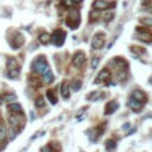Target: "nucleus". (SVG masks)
Masks as SVG:
<instances>
[{
  "instance_id": "nucleus-1",
  "label": "nucleus",
  "mask_w": 152,
  "mask_h": 152,
  "mask_svg": "<svg viewBox=\"0 0 152 152\" xmlns=\"http://www.w3.org/2000/svg\"><path fill=\"white\" fill-rule=\"evenodd\" d=\"M80 21H81V17H80V11L77 9H73L70 12H69V16L66 20V24L68 27H70L71 30H75L80 25Z\"/></svg>"
},
{
  "instance_id": "nucleus-2",
  "label": "nucleus",
  "mask_w": 152,
  "mask_h": 152,
  "mask_svg": "<svg viewBox=\"0 0 152 152\" xmlns=\"http://www.w3.org/2000/svg\"><path fill=\"white\" fill-rule=\"evenodd\" d=\"M32 69L35 71H37L38 74H41V75H43L44 73L50 70L49 64L46 62V59L44 58V56H39L37 59H35V62L32 63Z\"/></svg>"
},
{
  "instance_id": "nucleus-3",
  "label": "nucleus",
  "mask_w": 152,
  "mask_h": 152,
  "mask_svg": "<svg viewBox=\"0 0 152 152\" xmlns=\"http://www.w3.org/2000/svg\"><path fill=\"white\" fill-rule=\"evenodd\" d=\"M51 41H52V44H55L56 46H62L66 41V32L62 31V30H56L52 34Z\"/></svg>"
},
{
  "instance_id": "nucleus-4",
  "label": "nucleus",
  "mask_w": 152,
  "mask_h": 152,
  "mask_svg": "<svg viewBox=\"0 0 152 152\" xmlns=\"http://www.w3.org/2000/svg\"><path fill=\"white\" fill-rule=\"evenodd\" d=\"M9 120H10V123L12 124V126H14V127L19 126V128H21L23 125H24L25 116H24L23 112H21V113H13V114L10 115Z\"/></svg>"
},
{
  "instance_id": "nucleus-5",
  "label": "nucleus",
  "mask_w": 152,
  "mask_h": 152,
  "mask_svg": "<svg viewBox=\"0 0 152 152\" xmlns=\"http://www.w3.org/2000/svg\"><path fill=\"white\" fill-rule=\"evenodd\" d=\"M138 38L145 43H152V32L148 30H143L141 27H137Z\"/></svg>"
},
{
  "instance_id": "nucleus-6",
  "label": "nucleus",
  "mask_w": 152,
  "mask_h": 152,
  "mask_svg": "<svg viewBox=\"0 0 152 152\" xmlns=\"http://www.w3.org/2000/svg\"><path fill=\"white\" fill-rule=\"evenodd\" d=\"M103 45H105L103 35H102V34H96V35L93 37V39H92V46H93V49L99 50V49H101Z\"/></svg>"
},
{
  "instance_id": "nucleus-7",
  "label": "nucleus",
  "mask_w": 152,
  "mask_h": 152,
  "mask_svg": "<svg viewBox=\"0 0 152 152\" xmlns=\"http://www.w3.org/2000/svg\"><path fill=\"white\" fill-rule=\"evenodd\" d=\"M84 63H86V56H84V54L81 52V51L76 52V54L74 55V57H73V64H74L75 67H81V66H83Z\"/></svg>"
},
{
  "instance_id": "nucleus-8",
  "label": "nucleus",
  "mask_w": 152,
  "mask_h": 152,
  "mask_svg": "<svg viewBox=\"0 0 152 152\" xmlns=\"http://www.w3.org/2000/svg\"><path fill=\"white\" fill-rule=\"evenodd\" d=\"M115 6V4L114 3H112V4H109V3H107L106 0H95L94 1V4H93V7L95 9V10H106V9H108V7H114Z\"/></svg>"
},
{
  "instance_id": "nucleus-9",
  "label": "nucleus",
  "mask_w": 152,
  "mask_h": 152,
  "mask_svg": "<svg viewBox=\"0 0 152 152\" xmlns=\"http://www.w3.org/2000/svg\"><path fill=\"white\" fill-rule=\"evenodd\" d=\"M109 77H111V73H109L108 69L105 68V69H102V70L100 71V74L98 75L95 82H96V83H106V82L109 80Z\"/></svg>"
},
{
  "instance_id": "nucleus-10",
  "label": "nucleus",
  "mask_w": 152,
  "mask_h": 152,
  "mask_svg": "<svg viewBox=\"0 0 152 152\" xmlns=\"http://www.w3.org/2000/svg\"><path fill=\"white\" fill-rule=\"evenodd\" d=\"M103 130H105V125H102L101 128H100V126H98V127H95V128H93V130H90V132H89V138H90V140H92V141H96V139H98L99 137H101Z\"/></svg>"
},
{
  "instance_id": "nucleus-11",
  "label": "nucleus",
  "mask_w": 152,
  "mask_h": 152,
  "mask_svg": "<svg viewBox=\"0 0 152 152\" xmlns=\"http://www.w3.org/2000/svg\"><path fill=\"white\" fill-rule=\"evenodd\" d=\"M118 108H119V103H118L116 101H111V102H108V103L106 105L105 114H106V115H111V114H113Z\"/></svg>"
},
{
  "instance_id": "nucleus-12",
  "label": "nucleus",
  "mask_w": 152,
  "mask_h": 152,
  "mask_svg": "<svg viewBox=\"0 0 152 152\" xmlns=\"http://www.w3.org/2000/svg\"><path fill=\"white\" fill-rule=\"evenodd\" d=\"M128 106H130V108H131L133 112H140L144 105H143L140 101H138V100L131 98V99H130V102H128Z\"/></svg>"
},
{
  "instance_id": "nucleus-13",
  "label": "nucleus",
  "mask_w": 152,
  "mask_h": 152,
  "mask_svg": "<svg viewBox=\"0 0 152 152\" xmlns=\"http://www.w3.org/2000/svg\"><path fill=\"white\" fill-rule=\"evenodd\" d=\"M14 35H16V37H13V42L11 44H12L13 49H19L24 43V37L19 32H16Z\"/></svg>"
},
{
  "instance_id": "nucleus-14",
  "label": "nucleus",
  "mask_w": 152,
  "mask_h": 152,
  "mask_svg": "<svg viewBox=\"0 0 152 152\" xmlns=\"http://www.w3.org/2000/svg\"><path fill=\"white\" fill-rule=\"evenodd\" d=\"M132 98L138 100V101H140L141 103H145L147 101V96L145 95L144 92H141V90H134V92L132 93Z\"/></svg>"
},
{
  "instance_id": "nucleus-15",
  "label": "nucleus",
  "mask_w": 152,
  "mask_h": 152,
  "mask_svg": "<svg viewBox=\"0 0 152 152\" xmlns=\"http://www.w3.org/2000/svg\"><path fill=\"white\" fill-rule=\"evenodd\" d=\"M113 62L116 64V67H119L120 70H126L128 68V63L126 62V61L123 58V57H116Z\"/></svg>"
},
{
  "instance_id": "nucleus-16",
  "label": "nucleus",
  "mask_w": 152,
  "mask_h": 152,
  "mask_svg": "<svg viewBox=\"0 0 152 152\" xmlns=\"http://www.w3.org/2000/svg\"><path fill=\"white\" fill-rule=\"evenodd\" d=\"M48 148H49L50 152H61V150H62V146H61V144L58 141H51L48 145Z\"/></svg>"
},
{
  "instance_id": "nucleus-17",
  "label": "nucleus",
  "mask_w": 152,
  "mask_h": 152,
  "mask_svg": "<svg viewBox=\"0 0 152 152\" xmlns=\"http://www.w3.org/2000/svg\"><path fill=\"white\" fill-rule=\"evenodd\" d=\"M61 94H62V96L64 99H68L70 93H69V86L67 82H63L62 84H61Z\"/></svg>"
},
{
  "instance_id": "nucleus-18",
  "label": "nucleus",
  "mask_w": 152,
  "mask_h": 152,
  "mask_svg": "<svg viewBox=\"0 0 152 152\" xmlns=\"http://www.w3.org/2000/svg\"><path fill=\"white\" fill-rule=\"evenodd\" d=\"M42 77H43V81H44L45 83H51V82L54 81V74H52L51 70H48L46 73H44V74L42 75Z\"/></svg>"
},
{
  "instance_id": "nucleus-19",
  "label": "nucleus",
  "mask_w": 152,
  "mask_h": 152,
  "mask_svg": "<svg viewBox=\"0 0 152 152\" xmlns=\"http://www.w3.org/2000/svg\"><path fill=\"white\" fill-rule=\"evenodd\" d=\"M46 96H48L50 103H52V105H56V103H57V98H56V95H55V93H54V90L48 89V90H46Z\"/></svg>"
},
{
  "instance_id": "nucleus-20",
  "label": "nucleus",
  "mask_w": 152,
  "mask_h": 152,
  "mask_svg": "<svg viewBox=\"0 0 152 152\" xmlns=\"http://www.w3.org/2000/svg\"><path fill=\"white\" fill-rule=\"evenodd\" d=\"M19 73H20L19 67H18V68H13V69H9V70H7V76H9L10 78H16V77L19 76Z\"/></svg>"
},
{
  "instance_id": "nucleus-21",
  "label": "nucleus",
  "mask_w": 152,
  "mask_h": 152,
  "mask_svg": "<svg viewBox=\"0 0 152 152\" xmlns=\"http://www.w3.org/2000/svg\"><path fill=\"white\" fill-rule=\"evenodd\" d=\"M9 109H10L12 113H21V112H23L21 106H20L19 103H14V102L9 106Z\"/></svg>"
},
{
  "instance_id": "nucleus-22",
  "label": "nucleus",
  "mask_w": 152,
  "mask_h": 152,
  "mask_svg": "<svg viewBox=\"0 0 152 152\" xmlns=\"http://www.w3.org/2000/svg\"><path fill=\"white\" fill-rule=\"evenodd\" d=\"M39 41H41V43H42V44L46 45V44H48V43L51 41V36H50L49 34L44 32V34H42V35L39 36Z\"/></svg>"
},
{
  "instance_id": "nucleus-23",
  "label": "nucleus",
  "mask_w": 152,
  "mask_h": 152,
  "mask_svg": "<svg viewBox=\"0 0 152 152\" xmlns=\"http://www.w3.org/2000/svg\"><path fill=\"white\" fill-rule=\"evenodd\" d=\"M99 99H101L100 92H93V93H90V94L87 96V100H90V101H98Z\"/></svg>"
},
{
  "instance_id": "nucleus-24",
  "label": "nucleus",
  "mask_w": 152,
  "mask_h": 152,
  "mask_svg": "<svg viewBox=\"0 0 152 152\" xmlns=\"http://www.w3.org/2000/svg\"><path fill=\"white\" fill-rule=\"evenodd\" d=\"M82 87V81L81 80H74L73 83H71V89L75 90V92H77L78 89H81Z\"/></svg>"
},
{
  "instance_id": "nucleus-25",
  "label": "nucleus",
  "mask_w": 152,
  "mask_h": 152,
  "mask_svg": "<svg viewBox=\"0 0 152 152\" xmlns=\"http://www.w3.org/2000/svg\"><path fill=\"white\" fill-rule=\"evenodd\" d=\"M13 68H18V64H17V61L12 57H10L7 59V69H13Z\"/></svg>"
},
{
  "instance_id": "nucleus-26",
  "label": "nucleus",
  "mask_w": 152,
  "mask_h": 152,
  "mask_svg": "<svg viewBox=\"0 0 152 152\" xmlns=\"http://www.w3.org/2000/svg\"><path fill=\"white\" fill-rule=\"evenodd\" d=\"M115 147H116V141H115V140H113V139H108V140L106 141V148H107L108 151L114 150Z\"/></svg>"
},
{
  "instance_id": "nucleus-27",
  "label": "nucleus",
  "mask_w": 152,
  "mask_h": 152,
  "mask_svg": "<svg viewBox=\"0 0 152 152\" xmlns=\"http://www.w3.org/2000/svg\"><path fill=\"white\" fill-rule=\"evenodd\" d=\"M99 17H100V10H93L89 13V18L92 19V21H95L96 19H99Z\"/></svg>"
},
{
  "instance_id": "nucleus-28",
  "label": "nucleus",
  "mask_w": 152,
  "mask_h": 152,
  "mask_svg": "<svg viewBox=\"0 0 152 152\" xmlns=\"http://www.w3.org/2000/svg\"><path fill=\"white\" fill-rule=\"evenodd\" d=\"M131 51L134 52V54H138V55H143L146 52V50L141 46H131Z\"/></svg>"
},
{
  "instance_id": "nucleus-29",
  "label": "nucleus",
  "mask_w": 152,
  "mask_h": 152,
  "mask_svg": "<svg viewBox=\"0 0 152 152\" xmlns=\"http://www.w3.org/2000/svg\"><path fill=\"white\" fill-rule=\"evenodd\" d=\"M36 107L37 108H42V107H44V105H45V102H44V98L41 95V96H38L37 99H36Z\"/></svg>"
},
{
  "instance_id": "nucleus-30",
  "label": "nucleus",
  "mask_w": 152,
  "mask_h": 152,
  "mask_svg": "<svg viewBox=\"0 0 152 152\" xmlns=\"http://www.w3.org/2000/svg\"><path fill=\"white\" fill-rule=\"evenodd\" d=\"M6 137V130L3 124H0V141H3Z\"/></svg>"
},
{
  "instance_id": "nucleus-31",
  "label": "nucleus",
  "mask_w": 152,
  "mask_h": 152,
  "mask_svg": "<svg viewBox=\"0 0 152 152\" xmlns=\"http://www.w3.org/2000/svg\"><path fill=\"white\" fill-rule=\"evenodd\" d=\"M99 63H100V57L95 56V57L92 58V68L93 69H96V67L99 66Z\"/></svg>"
},
{
  "instance_id": "nucleus-32",
  "label": "nucleus",
  "mask_w": 152,
  "mask_h": 152,
  "mask_svg": "<svg viewBox=\"0 0 152 152\" xmlns=\"http://www.w3.org/2000/svg\"><path fill=\"white\" fill-rule=\"evenodd\" d=\"M118 80L119 81L126 80V70H119V73H118Z\"/></svg>"
},
{
  "instance_id": "nucleus-33",
  "label": "nucleus",
  "mask_w": 152,
  "mask_h": 152,
  "mask_svg": "<svg viewBox=\"0 0 152 152\" xmlns=\"http://www.w3.org/2000/svg\"><path fill=\"white\" fill-rule=\"evenodd\" d=\"M140 23L146 26H152V19L151 18H140Z\"/></svg>"
},
{
  "instance_id": "nucleus-34",
  "label": "nucleus",
  "mask_w": 152,
  "mask_h": 152,
  "mask_svg": "<svg viewBox=\"0 0 152 152\" xmlns=\"http://www.w3.org/2000/svg\"><path fill=\"white\" fill-rule=\"evenodd\" d=\"M16 99H17V96L13 95V94H9V95L5 96V100H6L7 102H12V101H14Z\"/></svg>"
},
{
  "instance_id": "nucleus-35",
  "label": "nucleus",
  "mask_w": 152,
  "mask_h": 152,
  "mask_svg": "<svg viewBox=\"0 0 152 152\" xmlns=\"http://www.w3.org/2000/svg\"><path fill=\"white\" fill-rule=\"evenodd\" d=\"M113 18H114V13H113V12L106 13V14H105V21H111Z\"/></svg>"
},
{
  "instance_id": "nucleus-36",
  "label": "nucleus",
  "mask_w": 152,
  "mask_h": 152,
  "mask_svg": "<svg viewBox=\"0 0 152 152\" xmlns=\"http://www.w3.org/2000/svg\"><path fill=\"white\" fill-rule=\"evenodd\" d=\"M63 4H64V6H67V7H70V6L74 4V1H73V0H64V1H63Z\"/></svg>"
},
{
  "instance_id": "nucleus-37",
  "label": "nucleus",
  "mask_w": 152,
  "mask_h": 152,
  "mask_svg": "<svg viewBox=\"0 0 152 152\" xmlns=\"http://www.w3.org/2000/svg\"><path fill=\"white\" fill-rule=\"evenodd\" d=\"M151 3V0H141V4L144 5V6H146V5H148Z\"/></svg>"
},
{
  "instance_id": "nucleus-38",
  "label": "nucleus",
  "mask_w": 152,
  "mask_h": 152,
  "mask_svg": "<svg viewBox=\"0 0 152 152\" xmlns=\"http://www.w3.org/2000/svg\"><path fill=\"white\" fill-rule=\"evenodd\" d=\"M130 127H131V124H130V123H127V124H125V125L123 126L124 130H127V128H130Z\"/></svg>"
},
{
  "instance_id": "nucleus-39",
  "label": "nucleus",
  "mask_w": 152,
  "mask_h": 152,
  "mask_svg": "<svg viewBox=\"0 0 152 152\" xmlns=\"http://www.w3.org/2000/svg\"><path fill=\"white\" fill-rule=\"evenodd\" d=\"M86 109H87V107H84L83 109H81V111H78V112H77V116H80V115H81V114H82V113H83V112H84Z\"/></svg>"
},
{
  "instance_id": "nucleus-40",
  "label": "nucleus",
  "mask_w": 152,
  "mask_h": 152,
  "mask_svg": "<svg viewBox=\"0 0 152 152\" xmlns=\"http://www.w3.org/2000/svg\"><path fill=\"white\" fill-rule=\"evenodd\" d=\"M73 1H74V3H76V4H78V3H81V1H82V0H73Z\"/></svg>"
},
{
  "instance_id": "nucleus-41",
  "label": "nucleus",
  "mask_w": 152,
  "mask_h": 152,
  "mask_svg": "<svg viewBox=\"0 0 152 152\" xmlns=\"http://www.w3.org/2000/svg\"><path fill=\"white\" fill-rule=\"evenodd\" d=\"M0 105H3V98L0 96Z\"/></svg>"
}]
</instances>
